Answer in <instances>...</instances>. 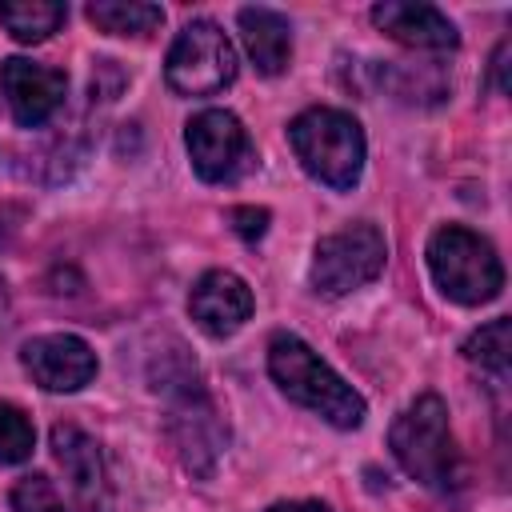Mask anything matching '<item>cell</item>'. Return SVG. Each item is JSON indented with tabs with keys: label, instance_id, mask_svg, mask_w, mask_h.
I'll return each mask as SVG.
<instances>
[{
	"label": "cell",
	"instance_id": "14",
	"mask_svg": "<svg viewBox=\"0 0 512 512\" xmlns=\"http://www.w3.org/2000/svg\"><path fill=\"white\" fill-rule=\"evenodd\" d=\"M236 24H240V40H244L256 72L280 76L288 68V56H292V28H288V20L280 12H272V8H240Z\"/></svg>",
	"mask_w": 512,
	"mask_h": 512
},
{
	"label": "cell",
	"instance_id": "15",
	"mask_svg": "<svg viewBox=\"0 0 512 512\" xmlns=\"http://www.w3.org/2000/svg\"><path fill=\"white\" fill-rule=\"evenodd\" d=\"M88 20L108 36H148L164 24V8L140 0H96L88 4Z\"/></svg>",
	"mask_w": 512,
	"mask_h": 512
},
{
	"label": "cell",
	"instance_id": "19",
	"mask_svg": "<svg viewBox=\"0 0 512 512\" xmlns=\"http://www.w3.org/2000/svg\"><path fill=\"white\" fill-rule=\"evenodd\" d=\"M8 500H12V512H68L64 500H60V492L52 488V480L40 476V472L20 476Z\"/></svg>",
	"mask_w": 512,
	"mask_h": 512
},
{
	"label": "cell",
	"instance_id": "13",
	"mask_svg": "<svg viewBox=\"0 0 512 512\" xmlns=\"http://www.w3.org/2000/svg\"><path fill=\"white\" fill-rule=\"evenodd\" d=\"M52 456H56V464L64 468L72 492H76L88 508H100V504H104V492H108L100 444H96L84 428H76V424H56V428H52Z\"/></svg>",
	"mask_w": 512,
	"mask_h": 512
},
{
	"label": "cell",
	"instance_id": "6",
	"mask_svg": "<svg viewBox=\"0 0 512 512\" xmlns=\"http://www.w3.org/2000/svg\"><path fill=\"white\" fill-rule=\"evenodd\" d=\"M164 80L180 96H212L236 80V48L212 20H192L168 48Z\"/></svg>",
	"mask_w": 512,
	"mask_h": 512
},
{
	"label": "cell",
	"instance_id": "5",
	"mask_svg": "<svg viewBox=\"0 0 512 512\" xmlns=\"http://www.w3.org/2000/svg\"><path fill=\"white\" fill-rule=\"evenodd\" d=\"M428 268L436 288L456 304H488L504 288V268L496 248L472 228L444 224L428 240Z\"/></svg>",
	"mask_w": 512,
	"mask_h": 512
},
{
	"label": "cell",
	"instance_id": "4",
	"mask_svg": "<svg viewBox=\"0 0 512 512\" xmlns=\"http://www.w3.org/2000/svg\"><path fill=\"white\" fill-rule=\"evenodd\" d=\"M388 448L396 456V464L424 488L444 492L456 480V444H452V428H448V408L440 396H420L412 400L392 432H388Z\"/></svg>",
	"mask_w": 512,
	"mask_h": 512
},
{
	"label": "cell",
	"instance_id": "16",
	"mask_svg": "<svg viewBox=\"0 0 512 512\" xmlns=\"http://www.w3.org/2000/svg\"><path fill=\"white\" fill-rule=\"evenodd\" d=\"M68 8L52 0H4L0 4V24L20 40V44H40L64 24Z\"/></svg>",
	"mask_w": 512,
	"mask_h": 512
},
{
	"label": "cell",
	"instance_id": "20",
	"mask_svg": "<svg viewBox=\"0 0 512 512\" xmlns=\"http://www.w3.org/2000/svg\"><path fill=\"white\" fill-rule=\"evenodd\" d=\"M228 220H232L236 236L248 240V244H256V240L268 232V212H264V208H232Z\"/></svg>",
	"mask_w": 512,
	"mask_h": 512
},
{
	"label": "cell",
	"instance_id": "9",
	"mask_svg": "<svg viewBox=\"0 0 512 512\" xmlns=\"http://www.w3.org/2000/svg\"><path fill=\"white\" fill-rule=\"evenodd\" d=\"M20 364L44 392H76L96 376V352L72 332L32 336L20 348Z\"/></svg>",
	"mask_w": 512,
	"mask_h": 512
},
{
	"label": "cell",
	"instance_id": "21",
	"mask_svg": "<svg viewBox=\"0 0 512 512\" xmlns=\"http://www.w3.org/2000/svg\"><path fill=\"white\" fill-rule=\"evenodd\" d=\"M264 512H328V508L316 504V500H292V504H272V508H264Z\"/></svg>",
	"mask_w": 512,
	"mask_h": 512
},
{
	"label": "cell",
	"instance_id": "18",
	"mask_svg": "<svg viewBox=\"0 0 512 512\" xmlns=\"http://www.w3.org/2000/svg\"><path fill=\"white\" fill-rule=\"evenodd\" d=\"M32 444H36L32 420L16 404L0 400V464H24L32 456Z\"/></svg>",
	"mask_w": 512,
	"mask_h": 512
},
{
	"label": "cell",
	"instance_id": "12",
	"mask_svg": "<svg viewBox=\"0 0 512 512\" xmlns=\"http://www.w3.org/2000/svg\"><path fill=\"white\" fill-rule=\"evenodd\" d=\"M372 24L380 32H388L392 40L408 44V48H432V52H444V48H456L460 36H456V24L432 8V4H396V0H384L372 8Z\"/></svg>",
	"mask_w": 512,
	"mask_h": 512
},
{
	"label": "cell",
	"instance_id": "10",
	"mask_svg": "<svg viewBox=\"0 0 512 512\" xmlns=\"http://www.w3.org/2000/svg\"><path fill=\"white\" fill-rule=\"evenodd\" d=\"M0 92H4L12 120L20 128H40L64 104L68 76L60 68H44V64H32L24 56H12L0 64Z\"/></svg>",
	"mask_w": 512,
	"mask_h": 512
},
{
	"label": "cell",
	"instance_id": "17",
	"mask_svg": "<svg viewBox=\"0 0 512 512\" xmlns=\"http://www.w3.org/2000/svg\"><path fill=\"white\" fill-rule=\"evenodd\" d=\"M464 356L488 372L492 380H508V364H512V320L508 316H496L488 320L484 328H476L468 340H464Z\"/></svg>",
	"mask_w": 512,
	"mask_h": 512
},
{
	"label": "cell",
	"instance_id": "7",
	"mask_svg": "<svg viewBox=\"0 0 512 512\" xmlns=\"http://www.w3.org/2000/svg\"><path fill=\"white\" fill-rule=\"evenodd\" d=\"M388 240L376 224H348L324 240H316L312 252V288L324 296H344L364 288L384 272Z\"/></svg>",
	"mask_w": 512,
	"mask_h": 512
},
{
	"label": "cell",
	"instance_id": "11",
	"mask_svg": "<svg viewBox=\"0 0 512 512\" xmlns=\"http://www.w3.org/2000/svg\"><path fill=\"white\" fill-rule=\"evenodd\" d=\"M252 304H256L252 288L236 272H220V268L204 272L188 296V312L208 336H232L236 328H244V320L252 316Z\"/></svg>",
	"mask_w": 512,
	"mask_h": 512
},
{
	"label": "cell",
	"instance_id": "8",
	"mask_svg": "<svg viewBox=\"0 0 512 512\" xmlns=\"http://www.w3.org/2000/svg\"><path fill=\"white\" fill-rule=\"evenodd\" d=\"M184 144H188L196 176L208 180V184H228L252 164V140H248L244 124L224 108L196 112L188 120Z\"/></svg>",
	"mask_w": 512,
	"mask_h": 512
},
{
	"label": "cell",
	"instance_id": "1",
	"mask_svg": "<svg viewBox=\"0 0 512 512\" xmlns=\"http://www.w3.org/2000/svg\"><path fill=\"white\" fill-rule=\"evenodd\" d=\"M152 388L168 396V440L180 464L192 476H208L228 444V424L204 392L196 364H188L180 352H164V360L152 368Z\"/></svg>",
	"mask_w": 512,
	"mask_h": 512
},
{
	"label": "cell",
	"instance_id": "23",
	"mask_svg": "<svg viewBox=\"0 0 512 512\" xmlns=\"http://www.w3.org/2000/svg\"><path fill=\"white\" fill-rule=\"evenodd\" d=\"M4 316H8V284L0 280V324H4Z\"/></svg>",
	"mask_w": 512,
	"mask_h": 512
},
{
	"label": "cell",
	"instance_id": "22",
	"mask_svg": "<svg viewBox=\"0 0 512 512\" xmlns=\"http://www.w3.org/2000/svg\"><path fill=\"white\" fill-rule=\"evenodd\" d=\"M504 52H508V44H500L496 56H492V72H496V88L500 92H504Z\"/></svg>",
	"mask_w": 512,
	"mask_h": 512
},
{
	"label": "cell",
	"instance_id": "3",
	"mask_svg": "<svg viewBox=\"0 0 512 512\" xmlns=\"http://www.w3.org/2000/svg\"><path fill=\"white\" fill-rule=\"evenodd\" d=\"M288 144L308 176L344 192L364 168V132L340 108H308L288 124Z\"/></svg>",
	"mask_w": 512,
	"mask_h": 512
},
{
	"label": "cell",
	"instance_id": "2",
	"mask_svg": "<svg viewBox=\"0 0 512 512\" xmlns=\"http://www.w3.org/2000/svg\"><path fill=\"white\" fill-rule=\"evenodd\" d=\"M268 372H272V380L280 384V392L288 400L320 412L336 428H360V420H364L360 392H352V384H344L300 336H292V332L272 336Z\"/></svg>",
	"mask_w": 512,
	"mask_h": 512
}]
</instances>
